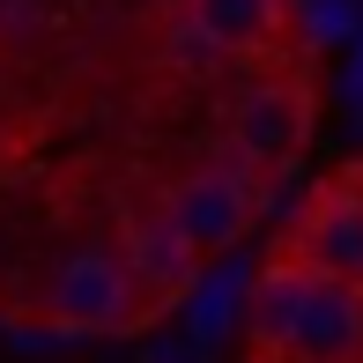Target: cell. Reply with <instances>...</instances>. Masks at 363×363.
Segmentation results:
<instances>
[{"label": "cell", "instance_id": "obj_3", "mask_svg": "<svg viewBox=\"0 0 363 363\" xmlns=\"http://www.w3.org/2000/svg\"><path fill=\"white\" fill-rule=\"evenodd\" d=\"M156 208L171 216V230L193 245V252H201V267H208V259L238 252V245L252 238L259 208H267V171H252V163H238V156L201 163V171L171 178Z\"/></svg>", "mask_w": 363, "mask_h": 363}, {"label": "cell", "instance_id": "obj_2", "mask_svg": "<svg viewBox=\"0 0 363 363\" xmlns=\"http://www.w3.org/2000/svg\"><path fill=\"white\" fill-rule=\"evenodd\" d=\"M38 311L52 334L74 341H126L141 326H156V304L141 296L134 267H126L119 245H74L38 289Z\"/></svg>", "mask_w": 363, "mask_h": 363}, {"label": "cell", "instance_id": "obj_5", "mask_svg": "<svg viewBox=\"0 0 363 363\" xmlns=\"http://www.w3.org/2000/svg\"><path fill=\"white\" fill-rule=\"evenodd\" d=\"M282 252L311 259V267H326V274H341V282H363V163L319 178V186L304 193V208H296Z\"/></svg>", "mask_w": 363, "mask_h": 363}, {"label": "cell", "instance_id": "obj_4", "mask_svg": "<svg viewBox=\"0 0 363 363\" xmlns=\"http://www.w3.org/2000/svg\"><path fill=\"white\" fill-rule=\"evenodd\" d=\"M311 126H319V96H311V82L289 74V67L252 74L238 96H230V111H223V141H230V156L252 163V171H267V178L289 171V163L304 156Z\"/></svg>", "mask_w": 363, "mask_h": 363}, {"label": "cell", "instance_id": "obj_7", "mask_svg": "<svg viewBox=\"0 0 363 363\" xmlns=\"http://www.w3.org/2000/svg\"><path fill=\"white\" fill-rule=\"evenodd\" d=\"M119 252H126V267H134L141 296L156 304V319H163V311H178V304L193 296V282H201V252H193V245L171 230V216H163V208H141V216H126Z\"/></svg>", "mask_w": 363, "mask_h": 363}, {"label": "cell", "instance_id": "obj_6", "mask_svg": "<svg viewBox=\"0 0 363 363\" xmlns=\"http://www.w3.org/2000/svg\"><path fill=\"white\" fill-rule=\"evenodd\" d=\"M178 30L216 60H274L289 38V0H178Z\"/></svg>", "mask_w": 363, "mask_h": 363}, {"label": "cell", "instance_id": "obj_1", "mask_svg": "<svg viewBox=\"0 0 363 363\" xmlns=\"http://www.w3.org/2000/svg\"><path fill=\"white\" fill-rule=\"evenodd\" d=\"M245 349L274 363L363 356V282H341L274 245V259L252 282V304H245Z\"/></svg>", "mask_w": 363, "mask_h": 363}]
</instances>
